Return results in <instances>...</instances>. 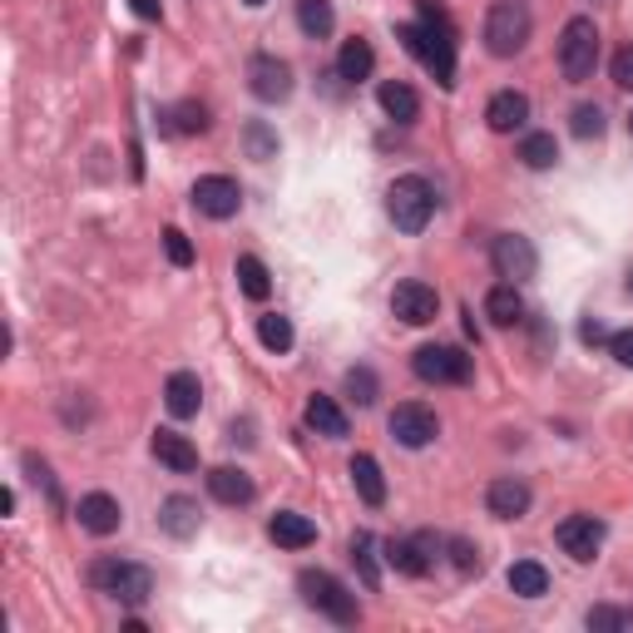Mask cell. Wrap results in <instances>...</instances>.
I'll return each mask as SVG.
<instances>
[{
  "label": "cell",
  "instance_id": "1",
  "mask_svg": "<svg viewBox=\"0 0 633 633\" xmlns=\"http://www.w3.org/2000/svg\"><path fill=\"white\" fill-rule=\"evenodd\" d=\"M416 6H421V20L416 25H401L396 40L436 75V84L450 90L456 84V25H450L446 6H436V0H416Z\"/></svg>",
  "mask_w": 633,
  "mask_h": 633
},
{
  "label": "cell",
  "instance_id": "2",
  "mask_svg": "<svg viewBox=\"0 0 633 633\" xmlns=\"http://www.w3.org/2000/svg\"><path fill=\"white\" fill-rule=\"evenodd\" d=\"M535 35V15L525 0H495L485 15V50L495 60H515Z\"/></svg>",
  "mask_w": 633,
  "mask_h": 633
},
{
  "label": "cell",
  "instance_id": "3",
  "mask_svg": "<svg viewBox=\"0 0 633 633\" xmlns=\"http://www.w3.org/2000/svg\"><path fill=\"white\" fill-rule=\"evenodd\" d=\"M386 214H392V224L401 234H421L436 218V188H430V178H421V174L396 178L386 188Z\"/></svg>",
  "mask_w": 633,
  "mask_h": 633
},
{
  "label": "cell",
  "instance_id": "4",
  "mask_svg": "<svg viewBox=\"0 0 633 633\" xmlns=\"http://www.w3.org/2000/svg\"><path fill=\"white\" fill-rule=\"evenodd\" d=\"M298 589H302V604L316 609V614H326L332 624H356V619H362V609H356V594L342 584V579L326 574V569H302V574H298Z\"/></svg>",
  "mask_w": 633,
  "mask_h": 633
},
{
  "label": "cell",
  "instance_id": "5",
  "mask_svg": "<svg viewBox=\"0 0 633 633\" xmlns=\"http://www.w3.org/2000/svg\"><path fill=\"white\" fill-rule=\"evenodd\" d=\"M599 65V25L589 15H574L559 30V70L569 84H584Z\"/></svg>",
  "mask_w": 633,
  "mask_h": 633
},
{
  "label": "cell",
  "instance_id": "6",
  "mask_svg": "<svg viewBox=\"0 0 633 633\" xmlns=\"http://www.w3.org/2000/svg\"><path fill=\"white\" fill-rule=\"evenodd\" d=\"M90 584L100 589V594L120 599V604H144V599L154 594V574L144 564H129V559H100V564L90 569Z\"/></svg>",
  "mask_w": 633,
  "mask_h": 633
},
{
  "label": "cell",
  "instance_id": "7",
  "mask_svg": "<svg viewBox=\"0 0 633 633\" xmlns=\"http://www.w3.org/2000/svg\"><path fill=\"white\" fill-rule=\"evenodd\" d=\"M470 356L460 352V346H440V342H430V346H421L416 356H411V372L421 376V382H430V386H466L470 382Z\"/></svg>",
  "mask_w": 633,
  "mask_h": 633
},
{
  "label": "cell",
  "instance_id": "8",
  "mask_svg": "<svg viewBox=\"0 0 633 633\" xmlns=\"http://www.w3.org/2000/svg\"><path fill=\"white\" fill-rule=\"evenodd\" d=\"M386 430H392L406 450H426L430 440L440 436V421H436V411L421 406V401H401L392 411V421H386Z\"/></svg>",
  "mask_w": 633,
  "mask_h": 633
},
{
  "label": "cell",
  "instance_id": "9",
  "mask_svg": "<svg viewBox=\"0 0 633 633\" xmlns=\"http://www.w3.org/2000/svg\"><path fill=\"white\" fill-rule=\"evenodd\" d=\"M194 208L204 218H214V224H224V218H234L238 208H242V188H238V178H228V174H204L194 184Z\"/></svg>",
  "mask_w": 633,
  "mask_h": 633
},
{
  "label": "cell",
  "instance_id": "10",
  "mask_svg": "<svg viewBox=\"0 0 633 633\" xmlns=\"http://www.w3.org/2000/svg\"><path fill=\"white\" fill-rule=\"evenodd\" d=\"M490 262H495V272L510 278V282H530L535 272H540V252H535V242L520 238V234H500V238H495Z\"/></svg>",
  "mask_w": 633,
  "mask_h": 633
},
{
  "label": "cell",
  "instance_id": "11",
  "mask_svg": "<svg viewBox=\"0 0 633 633\" xmlns=\"http://www.w3.org/2000/svg\"><path fill=\"white\" fill-rule=\"evenodd\" d=\"M436 559H440V540L430 530L411 535V540H386V564H392L396 574L421 579V574H430V564H436Z\"/></svg>",
  "mask_w": 633,
  "mask_h": 633
},
{
  "label": "cell",
  "instance_id": "12",
  "mask_svg": "<svg viewBox=\"0 0 633 633\" xmlns=\"http://www.w3.org/2000/svg\"><path fill=\"white\" fill-rule=\"evenodd\" d=\"M554 544L574 559V564H589V559L599 554V544H604V520H594V515H569L554 530Z\"/></svg>",
  "mask_w": 633,
  "mask_h": 633
},
{
  "label": "cell",
  "instance_id": "13",
  "mask_svg": "<svg viewBox=\"0 0 633 633\" xmlns=\"http://www.w3.org/2000/svg\"><path fill=\"white\" fill-rule=\"evenodd\" d=\"M248 90L258 94L262 104L292 100V70H288V60H278V55H252V60H248Z\"/></svg>",
  "mask_w": 633,
  "mask_h": 633
},
{
  "label": "cell",
  "instance_id": "14",
  "mask_svg": "<svg viewBox=\"0 0 633 633\" xmlns=\"http://www.w3.org/2000/svg\"><path fill=\"white\" fill-rule=\"evenodd\" d=\"M392 312L406 326H426V322H436L440 298H436V288H430V282L406 278V282H396V292H392Z\"/></svg>",
  "mask_w": 633,
  "mask_h": 633
},
{
  "label": "cell",
  "instance_id": "15",
  "mask_svg": "<svg viewBox=\"0 0 633 633\" xmlns=\"http://www.w3.org/2000/svg\"><path fill=\"white\" fill-rule=\"evenodd\" d=\"M535 505V490L525 480H515V475H500V480H490V490H485V510L495 515V520H525Z\"/></svg>",
  "mask_w": 633,
  "mask_h": 633
},
{
  "label": "cell",
  "instance_id": "16",
  "mask_svg": "<svg viewBox=\"0 0 633 633\" xmlns=\"http://www.w3.org/2000/svg\"><path fill=\"white\" fill-rule=\"evenodd\" d=\"M198 525H204V510H198L194 495H168V500L158 505V530H164L168 540H194Z\"/></svg>",
  "mask_w": 633,
  "mask_h": 633
},
{
  "label": "cell",
  "instance_id": "17",
  "mask_svg": "<svg viewBox=\"0 0 633 633\" xmlns=\"http://www.w3.org/2000/svg\"><path fill=\"white\" fill-rule=\"evenodd\" d=\"M485 124H490L495 134H515L530 124V94L520 90H500L490 104H485Z\"/></svg>",
  "mask_w": 633,
  "mask_h": 633
},
{
  "label": "cell",
  "instance_id": "18",
  "mask_svg": "<svg viewBox=\"0 0 633 633\" xmlns=\"http://www.w3.org/2000/svg\"><path fill=\"white\" fill-rule=\"evenodd\" d=\"M149 450H154V460H158V466H168L174 475L198 470V450H194V440H188V436H178V430H168V426H158V430H154Z\"/></svg>",
  "mask_w": 633,
  "mask_h": 633
},
{
  "label": "cell",
  "instance_id": "19",
  "mask_svg": "<svg viewBox=\"0 0 633 633\" xmlns=\"http://www.w3.org/2000/svg\"><path fill=\"white\" fill-rule=\"evenodd\" d=\"M75 515H80V525H84V530H90V535H100V540H104V535H114V530H120V525H124L120 500H114V495H104V490H90V495H84Z\"/></svg>",
  "mask_w": 633,
  "mask_h": 633
},
{
  "label": "cell",
  "instance_id": "20",
  "mask_svg": "<svg viewBox=\"0 0 633 633\" xmlns=\"http://www.w3.org/2000/svg\"><path fill=\"white\" fill-rule=\"evenodd\" d=\"M164 406H168V416L174 421L198 416V406H204V382H198L194 372H174L164 382Z\"/></svg>",
  "mask_w": 633,
  "mask_h": 633
},
{
  "label": "cell",
  "instance_id": "21",
  "mask_svg": "<svg viewBox=\"0 0 633 633\" xmlns=\"http://www.w3.org/2000/svg\"><path fill=\"white\" fill-rule=\"evenodd\" d=\"M208 495L218 505H248L258 490H252V475L242 466H214L208 470Z\"/></svg>",
  "mask_w": 633,
  "mask_h": 633
},
{
  "label": "cell",
  "instance_id": "22",
  "mask_svg": "<svg viewBox=\"0 0 633 633\" xmlns=\"http://www.w3.org/2000/svg\"><path fill=\"white\" fill-rule=\"evenodd\" d=\"M268 535L282 544V550H308V544H316V525L308 520V515H298V510H278V515H272Z\"/></svg>",
  "mask_w": 633,
  "mask_h": 633
},
{
  "label": "cell",
  "instance_id": "23",
  "mask_svg": "<svg viewBox=\"0 0 633 633\" xmlns=\"http://www.w3.org/2000/svg\"><path fill=\"white\" fill-rule=\"evenodd\" d=\"M302 421L316 430V436H326V440H342L346 436V411L336 406L332 396H322L316 392L312 401H308V411H302Z\"/></svg>",
  "mask_w": 633,
  "mask_h": 633
},
{
  "label": "cell",
  "instance_id": "24",
  "mask_svg": "<svg viewBox=\"0 0 633 633\" xmlns=\"http://www.w3.org/2000/svg\"><path fill=\"white\" fill-rule=\"evenodd\" d=\"M372 70H376V50L366 45V40H346V45L336 50V80L362 84V80H372Z\"/></svg>",
  "mask_w": 633,
  "mask_h": 633
},
{
  "label": "cell",
  "instance_id": "25",
  "mask_svg": "<svg viewBox=\"0 0 633 633\" xmlns=\"http://www.w3.org/2000/svg\"><path fill=\"white\" fill-rule=\"evenodd\" d=\"M376 100H382L386 120H396V124H411V120L421 114V94L411 90L406 80H386L382 90H376Z\"/></svg>",
  "mask_w": 633,
  "mask_h": 633
},
{
  "label": "cell",
  "instance_id": "26",
  "mask_svg": "<svg viewBox=\"0 0 633 633\" xmlns=\"http://www.w3.org/2000/svg\"><path fill=\"white\" fill-rule=\"evenodd\" d=\"M485 316H490L495 326H515L525 316V298L515 282H500V288L485 292Z\"/></svg>",
  "mask_w": 633,
  "mask_h": 633
},
{
  "label": "cell",
  "instance_id": "27",
  "mask_svg": "<svg viewBox=\"0 0 633 633\" xmlns=\"http://www.w3.org/2000/svg\"><path fill=\"white\" fill-rule=\"evenodd\" d=\"M346 470H352L356 495H362L372 510H376V505H386V480H382V466H376L372 456H352V466H346Z\"/></svg>",
  "mask_w": 633,
  "mask_h": 633
},
{
  "label": "cell",
  "instance_id": "28",
  "mask_svg": "<svg viewBox=\"0 0 633 633\" xmlns=\"http://www.w3.org/2000/svg\"><path fill=\"white\" fill-rule=\"evenodd\" d=\"M298 30L308 40H326L336 30V10L332 0H298Z\"/></svg>",
  "mask_w": 633,
  "mask_h": 633
},
{
  "label": "cell",
  "instance_id": "29",
  "mask_svg": "<svg viewBox=\"0 0 633 633\" xmlns=\"http://www.w3.org/2000/svg\"><path fill=\"white\" fill-rule=\"evenodd\" d=\"M505 584H510V594H520V599L550 594V574H544V564H535V559H520V564H510Z\"/></svg>",
  "mask_w": 633,
  "mask_h": 633
},
{
  "label": "cell",
  "instance_id": "30",
  "mask_svg": "<svg viewBox=\"0 0 633 633\" xmlns=\"http://www.w3.org/2000/svg\"><path fill=\"white\" fill-rule=\"evenodd\" d=\"M258 342L268 346L272 356H288L292 342H298V332H292V322H288L282 312H262V316H258Z\"/></svg>",
  "mask_w": 633,
  "mask_h": 633
},
{
  "label": "cell",
  "instance_id": "31",
  "mask_svg": "<svg viewBox=\"0 0 633 633\" xmlns=\"http://www.w3.org/2000/svg\"><path fill=\"white\" fill-rule=\"evenodd\" d=\"M238 288H242V298H252V302H262L272 292V278H268V268H262V258H252V252H242L238 258Z\"/></svg>",
  "mask_w": 633,
  "mask_h": 633
},
{
  "label": "cell",
  "instance_id": "32",
  "mask_svg": "<svg viewBox=\"0 0 633 633\" xmlns=\"http://www.w3.org/2000/svg\"><path fill=\"white\" fill-rule=\"evenodd\" d=\"M520 164L525 168H554L559 164V144H554V134H525L520 139Z\"/></svg>",
  "mask_w": 633,
  "mask_h": 633
},
{
  "label": "cell",
  "instance_id": "33",
  "mask_svg": "<svg viewBox=\"0 0 633 633\" xmlns=\"http://www.w3.org/2000/svg\"><path fill=\"white\" fill-rule=\"evenodd\" d=\"M164 120H168V129H174V134H204L208 129V110H204V104H194V100L174 104Z\"/></svg>",
  "mask_w": 633,
  "mask_h": 633
},
{
  "label": "cell",
  "instance_id": "34",
  "mask_svg": "<svg viewBox=\"0 0 633 633\" xmlns=\"http://www.w3.org/2000/svg\"><path fill=\"white\" fill-rule=\"evenodd\" d=\"M376 540H372V535H356V540H352V564L356 569H362V579H366V589H376V584H382V569H376Z\"/></svg>",
  "mask_w": 633,
  "mask_h": 633
},
{
  "label": "cell",
  "instance_id": "35",
  "mask_svg": "<svg viewBox=\"0 0 633 633\" xmlns=\"http://www.w3.org/2000/svg\"><path fill=\"white\" fill-rule=\"evenodd\" d=\"M242 144H248L252 158H278V134H272L262 120H252L248 129H242Z\"/></svg>",
  "mask_w": 633,
  "mask_h": 633
},
{
  "label": "cell",
  "instance_id": "36",
  "mask_svg": "<svg viewBox=\"0 0 633 633\" xmlns=\"http://www.w3.org/2000/svg\"><path fill=\"white\" fill-rule=\"evenodd\" d=\"M569 129H574L579 139H599V134H604V110H599V104H579V110L569 114Z\"/></svg>",
  "mask_w": 633,
  "mask_h": 633
},
{
  "label": "cell",
  "instance_id": "37",
  "mask_svg": "<svg viewBox=\"0 0 633 633\" xmlns=\"http://www.w3.org/2000/svg\"><path fill=\"white\" fill-rule=\"evenodd\" d=\"M446 550H450V564H456L460 574H480V569H485L480 544H470V540H446Z\"/></svg>",
  "mask_w": 633,
  "mask_h": 633
},
{
  "label": "cell",
  "instance_id": "38",
  "mask_svg": "<svg viewBox=\"0 0 633 633\" xmlns=\"http://www.w3.org/2000/svg\"><path fill=\"white\" fill-rule=\"evenodd\" d=\"M346 392L356 396V406H372L376 401V372L372 366H352V372H346Z\"/></svg>",
  "mask_w": 633,
  "mask_h": 633
},
{
  "label": "cell",
  "instance_id": "39",
  "mask_svg": "<svg viewBox=\"0 0 633 633\" xmlns=\"http://www.w3.org/2000/svg\"><path fill=\"white\" fill-rule=\"evenodd\" d=\"M589 629H633V609H589Z\"/></svg>",
  "mask_w": 633,
  "mask_h": 633
},
{
  "label": "cell",
  "instance_id": "40",
  "mask_svg": "<svg viewBox=\"0 0 633 633\" xmlns=\"http://www.w3.org/2000/svg\"><path fill=\"white\" fill-rule=\"evenodd\" d=\"M164 252H168L174 268H188V262H194V242L178 234V228H164Z\"/></svg>",
  "mask_w": 633,
  "mask_h": 633
},
{
  "label": "cell",
  "instance_id": "41",
  "mask_svg": "<svg viewBox=\"0 0 633 633\" xmlns=\"http://www.w3.org/2000/svg\"><path fill=\"white\" fill-rule=\"evenodd\" d=\"M609 70H614V84H619V90H633V45L619 50L614 65H609Z\"/></svg>",
  "mask_w": 633,
  "mask_h": 633
},
{
  "label": "cell",
  "instance_id": "42",
  "mask_svg": "<svg viewBox=\"0 0 633 633\" xmlns=\"http://www.w3.org/2000/svg\"><path fill=\"white\" fill-rule=\"evenodd\" d=\"M609 352H614L619 366H633V326H629V332H614V336H609Z\"/></svg>",
  "mask_w": 633,
  "mask_h": 633
},
{
  "label": "cell",
  "instance_id": "43",
  "mask_svg": "<svg viewBox=\"0 0 633 633\" xmlns=\"http://www.w3.org/2000/svg\"><path fill=\"white\" fill-rule=\"evenodd\" d=\"M579 336H584L589 346H599V342H609V336H614V332H609L604 322H594V316H584V322H579Z\"/></svg>",
  "mask_w": 633,
  "mask_h": 633
},
{
  "label": "cell",
  "instance_id": "44",
  "mask_svg": "<svg viewBox=\"0 0 633 633\" xmlns=\"http://www.w3.org/2000/svg\"><path fill=\"white\" fill-rule=\"evenodd\" d=\"M129 10L139 20H158V15H164V6H158V0H129Z\"/></svg>",
  "mask_w": 633,
  "mask_h": 633
},
{
  "label": "cell",
  "instance_id": "45",
  "mask_svg": "<svg viewBox=\"0 0 633 633\" xmlns=\"http://www.w3.org/2000/svg\"><path fill=\"white\" fill-rule=\"evenodd\" d=\"M242 6H252V10H258V6H268V0H242Z\"/></svg>",
  "mask_w": 633,
  "mask_h": 633
},
{
  "label": "cell",
  "instance_id": "46",
  "mask_svg": "<svg viewBox=\"0 0 633 633\" xmlns=\"http://www.w3.org/2000/svg\"><path fill=\"white\" fill-rule=\"evenodd\" d=\"M629 298H633V268H629Z\"/></svg>",
  "mask_w": 633,
  "mask_h": 633
},
{
  "label": "cell",
  "instance_id": "47",
  "mask_svg": "<svg viewBox=\"0 0 633 633\" xmlns=\"http://www.w3.org/2000/svg\"><path fill=\"white\" fill-rule=\"evenodd\" d=\"M629 129H633V114H629Z\"/></svg>",
  "mask_w": 633,
  "mask_h": 633
}]
</instances>
